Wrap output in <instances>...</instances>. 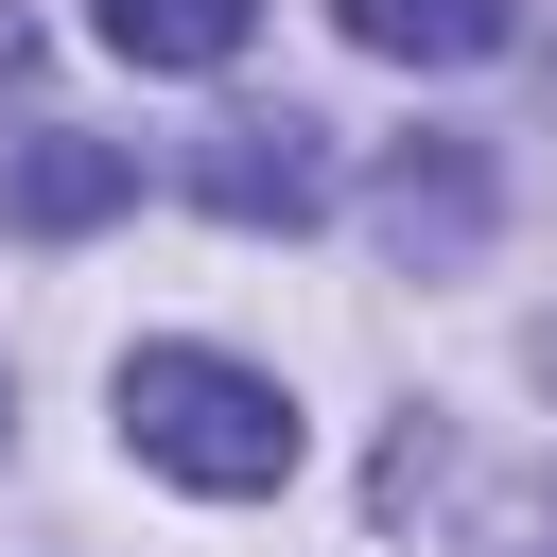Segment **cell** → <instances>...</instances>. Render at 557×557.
I'll use <instances>...</instances> for the list:
<instances>
[{
  "label": "cell",
  "instance_id": "6",
  "mask_svg": "<svg viewBox=\"0 0 557 557\" xmlns=\"http://www.w3.org/2000/svg\"><path fill=\"white\" fill-rule=\"evenodd\" d=\"M87 35H104L122 70H226V52L261 35V0H87Z\"/></svg>",
  "mask_w": 557,
  "mask_h": 557
},
{
  "label": "cell",
  "instance_id": "4",
  "mask_svg": "<svg viewBox=\"0 0 557 557\" xmlns=\"http://www.w3.org/2000/svg\"><path fill=\"white\" fill-rule=\"evenodd\" d=\"M104 209H139V157H122V139H87V122H17V139H0V226L87 244Z\"/></svg>",
  "mask_w": 557,
  "mask_h": 557
},
{
  "label": "cell",
  "instance_id": "1",
  "mask_svg": "<svg viewBox=\"0 0 557 557\" xmlns=\"http://www.w3.org/2000/svg\"><path fill=\"white\" fill-rule=\"evenodd\" d=\"M122 453L139 470H174V487H209V505H261V487H296V400L261 383V366H226V348H122Z\"/></svg>",
  "mask_w": 557,
  "mask_h": 557
},
{
  "label": "cell",
  "instance_id": "3",
  "mask_svg": "<svg viewBox=\"0 0 557 557\" xmlns=\"http://www.w3.org/2000/svg\"><path fill=\"white\" fill-rule=\"evenodd\" d=\"M191 209H226V226H313V209H331V139H313L296 104H244V122L191 139Z\"/></svg>",
  "mask_w": 557,
  "mask_h": 557
},
{
  "label": "cell",
  "instance_id": "5",
  "mask_svg": "<svg viewBox=\"0 0 557 557\" xmlns=\"http://www.w3.org/2000/svg\"><path fill=\"white\" fill-rule=\"evenodd\" d=\"M331 17H348V52H383V70H470V52L522 35L505 0H331Z\"/></svg>",
  "mask_w": 557,
  "mask_h": 557
},
{
  "label": "cell",
  "instance_id": "2",
  "mask_svg": "<svg viewBox=\"0 0 557 557\" xmlns=\"http://www.w3.org/2000/svg\"><path fill=\"white\" fill-rule=\"evenodd\" d=\"M487 139H400L383 157V191H366V226H383V261L400 278H453V261H487Z\"/></svg>",
  "mask_w": 557,
  "mask_h": 557
},
{
  "label": "cell",
  "instance_id": "7",
  "mask_svg": "<svg viewBox=\"0 0 557 557\" xmlns=\"http://www.w3.org/2000/svg\"><path fill=\"white\" fill-rule=\"evenodd\" d=\"M453 557H557V470H522V487H487Z\"/></svg>",
  "mask_w": 557,
  "mask_h": 557
}]
</instances>
